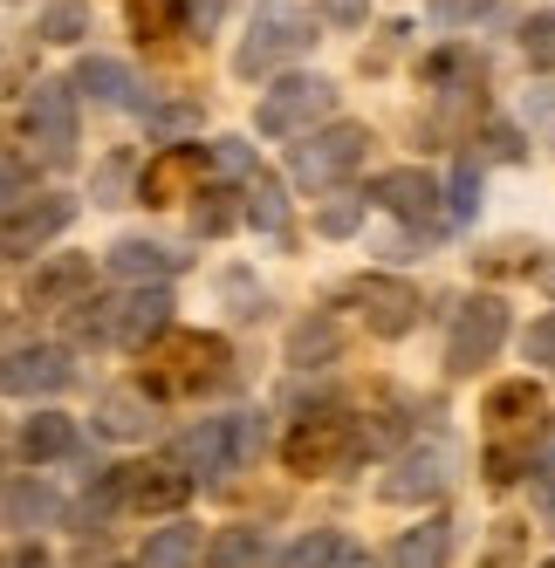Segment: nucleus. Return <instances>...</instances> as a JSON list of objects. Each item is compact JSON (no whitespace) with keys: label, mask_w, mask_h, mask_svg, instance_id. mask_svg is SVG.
I'll return each instance as SVG.
<instances>
[{"label":"nucleus","mask_w":555,"mask_h":568,"mask_svg":"<svg viewBox=\"0 0 555 568\" xmlns=\"http://www.w3.org/2000/svg\"><path fill=\"white\" fill-rule=\"evenodd\" d=\"M309 49H315V21H309L302 0H254V21H248V42H241V55H233V69L268 75L274 62L309 55Z\"/></svg>","instance_id":"obj_1"},{"label":"nucleus","mask_w":555,"mask_h":568,"mask_svg":"<svg viewBox=\"0 0 555 568\" xmlns=\"http://www.w3.org/2000/svg\"><path fill=\"white\" fill-rule=\"evenodd\" d=\"M172 329V295L165 288H138L124 302H90L83 315H75V336L90 343H117V349H144Z\"/></svg>","instance_id":"obj_2"},{"label":"nucleus","mask_w":555,"mask_h":568,"mask_svg":"<svg viewBox=\"0 0 555 568\" xmlns=\"http://www.w3.org/2000/svg\"><path fill=\"white\" fill-rule=\"evenodd\" d=\"M364 453H371V445H364V425H356V418H343V412L302 418V425L289 432V445H282L289 473H302V479H330V473H350V466L364 459Z\"/></svg>","instance_id":"obj_3"},{"label":"nucleus","mask_w":555,"mask_h":568,"mask_svg":"<svg viewBox=\"0 0 555 568\" xmlns=\"http://www.w3.org/2000/svg\"><path fill=\"white\" fill-rule=\"evenodd\" d=\"M151 363V371H144V384L151 390H206V384H220L226 377V343L220 336H192V329H165V336H158V349L144 356Z\"/></svg>","instance_id":"obj_4"},{"label":"nucleus","mask_w":555,"mask_h":568,"mask_svg":"<svg viewBox=\"0 0 555 568\" xmlns=\"http://www.w3.org/2000/svg\"><path fill=\"white\" fill-rule=\"evenodd\" d=\"M330 110H336V83H330V75H282L274 90H261L254 131L261 138H309Z\"/></svg>","instance_id":"obj_5"},{"label":"nucleus","mask_w":555,"mask_h":568,"mask_svg":"<svg viewBox=\"0 0 555 568\" xmlns=\"http://www.w3.org/2000/svg\"><path fill=\"white\" fill-rule=\"evenodd\" d=\"M254 453H261V412L206 418V425H192V432L179 438V459H185V466H200V479H226V473H241Z\"/></svg>","instance_id":"obj_6"},{"label":"nucleus","mask_w":555,"mask_h":568,"mask_svg":"<svg viewBox=\"0 0 555 568\" xmlns=\"http://www.w3.org/2000/svg\"><path fill=\"white\" fill-rule=\"evenodd\" d=\"M364 151H371V131L364 124H330V131H315L289 151V179L302 185H336L350 179L356 165H364Z\"/></svg>","instance_id":"obj_7"},{"label":"nucleus","mask_w":555,"mask_h":568,"mask_svg":"<svg viewBox=\"0 0 555 568\" xmlns=\"http://www.w3.org/2000/svg\"><path fill=\"white\" fill-rule=\"evenodd\" d=\"M507 343V302L501 295H473L460 315H453V336H446V371L453 377H473L481 363H494V349Z\"/></svg>","instance_id":"obj_8"},{"label":"nucleus","mask_w":555,"mask_h":568,"mask_svg":"<svg viewBox=\"0 0 555 568\" xmlns=\"http://www.w3.org/2000/svg\"><path fill=\"white\" fill-rule=\"evenodd\" d=\"M343 302L364 308V329L384 336V343L412 336V329H418V315H425V308H418V288H412V281H398V274H364V281H350Z\"/></svg>","instance_id":"obj_9"},{"label":"nucleus","mask_w":555,"mask_h":568,"mask_svg":"<svg viewBox=\"0 0 555 568\" xmlns=\"http://www.w3.org/2000/svg\"><path fill=\"white\" fill-rule=\"evenodd\" d=\"M28 144L42 165H69L75 158V90L69 83H34L28 97Z\"/></svg>","instance_id":"obj_10"},{"label":"nucleus","mask_w":555,"mask_h":568,"mask_svg":"<svg viewBox=\"0 0 555 568\" xmlns=\"http://www.w3.org/2000/svg\"><path fill=\"white\" fill-rule=\"evenodd\" d=\"M206 165H213L206 144H165L138 172V199H144V206H179V199H192V185L206 179Z\"/></svg>","instance_id":"obj_11"},{"label":"nucleus","mask_w":555,"mask_h":568,"mask_svg":"<svg viewBox=\"0 0 555 568\" xmlns=\"http://www.w3.org/2000/svg\"><path fill=\"white\" fill-rule=\"evenodd\" d=\"M371 199L384 213H398L405 226H418V233H432L446 220V199H440V185H432L418 165H398V172H384V179H371Z\"/></svg>","instance_id":"obj_12"},{"label":"nucleus","mask_w":555,"mask_h":568,"mask_svg":"<svg viewBox=\"0 0 555 568\" xmlns=\"http://www.w3.org/2000/svg\"><path fill=\"white\" fill-rule=\"evenodd\" d=\"M69 377H75V363L56 343H28L0 363V390L8 397H56V390H69Z\"/></svg>","instance_id":"obj_13"},{"label":"nucleus","mask_w":555,"mask_h":568,"mask_svg":"<svg viewBox=\"0 0 555 568\" xmlns=\"http://www.w3.org/2000/svg\"><path fill=\"white\" fill-rule=\"evenodd\" d=\"M453 486V453H440V445H425V453H405L398 473L384 479V500L391 507H418V500H440Z\"/></svg>","instance_id":"obj_14"},{"label":"nucleus","mask_w":555,"mask_h":568,"mask_svg":"<svg viewBox=\"0 0 555 568\" xmlns=\"http://www.w3.org/2000/svg\"><path fill=\"white\" fill-rule=\"evenodd\" d=\"M69 220H75V199H28V206L0 226V254H8V261L14 254H42Z\"/></svg>","instance_id":"obj_15"},{"label":"nucleus","mask_w":555,"mask_h":568,"mask_svg":"<svg viewBox=\"0 0 555 568\" xmlns=\"http://www.w3.org/2000/svg\"><path fill=\"white\" fill-rule=\"evenodd\" d=\"M90 295V261L83 254H56L28 274V308H75Z\"/></svg>","instance_id":"obj_16"},{"label":"nucleus","mask_w":555,"mask_h":568,"mask_svg":"<svg viewBox=\"0 0 555 568\" xmlns=\"http://www.w3.org/2000/svg\"><path fill=\"white\" fill-rule=\"evenodd\" d=\"M192 500V473H172V466H124V507L138 514H172Z\"/></svg>","instance_id":"obj_17"},{"label":"nucleus","mask_w":555,"mask_h":568,"mask_svg":"<svg viewBox=\"0 0 555 568\" xmlns=\"http://www.w3.org/2000/svg\"><path fill=\"white\" fill-rule=\"evenodd\" d=\"M69 90H83L90 103H110V110H144L138 75H131L124 62H110V55H83V62H75V83H69Z\"/></svg>","instance_id":"obj_18"},{"label":"nucleus","mask_w":555,"mask_h":568,"mask_svg":"<svg viewBox=\"0 0 555 568\" xmlns=\"http://www.w3.org/2000/svg\"><path fill=\"white\" fill-rule=\"evenodd\" d=\"M185 267V254L158 247V240H117L110 247V274L117 281H144V288H158V281H172Z\"/></svg>","instance_id":"obj_19"},{"label":"nucleus","mask_w":555,"mask_h":568,"mask_svg":"<svg viewBox=\"0 0 555 568\" xmlns=\"http://www.w3.org/2000/svg\"><path fill=\"white\" fill-rule=\"evenodd\" d=\"M391 561H398V568H446L453 561V520L446 514H425L418 527H405V535H398Z\"/></svg>","instance_id":"obj_20"},{"label":"nucleus","mask_w":555,"mask_h":568,"mask_svg":"<svg viewBox=\"0 0 555 568\" xmlns=\"http://www.w3.org/2000/svg\"><path fill=\"white\" fill-rule=\"evenodd\" d=\"M487 425L494 432H535L542 425V384H528V377H507V384H494L487 390Z\"/></svg>","instance_id":"obj_21"},{"label":"nucleus","mask_w":555,"mask_h":568,"mask_svg":"<svg viewBox=\"0 0 555 568\" xmlns=\"http://www.w3.org/2000/svg\"><path fill=\"white\" fill-rule=\"evenodd\" d=\"M62 453H75V425H69L62 412H42V418L21 425V459H28V466H49V459H62Z\"/></svg>","instance_id":"obj_22"},{"label":"nucleus","mask_w":555,"mask_h":568,"mask_svg":"<svg viewBox=\"0 0 555 568\" xmlns=\"http://www.w3.org/2000/svg\"><path fill=\"white\" fill-rule=\"evenodd\" d=\"M192 561H200V527H185V520L158 527L144 541V555H138V568H192Z\"/></svg>","instance_id":"obj_23"},{"label":"nucleus","mask_w":555,"mask_h":568,"mask_svg":"<svg viewBox=\"0 0 555 568\" xmlns=\"http://www.w3.org/2000/svg\"><path fill=\"white\" fill-rule=\"evenodd\" d=\"M248 220H254V233H289V199H282V179H268V172H254V179H248Z\"/></svg>","instance_id":"obj_24"},{"label":"nucleus","mask_w":555,"mask_h":568,"mask_svg":"<svg viewBox=\"0 0 555 568\" xmlns=\"http://www.w3.org/2000/svg\"><path fill=\"white\" fill-rule=\"evenodd\" d=\"M97 425H103L110 438H138V432H151V397H144V390H110Z\"/></svg>","instance_id":"obj_25"},{"label":"nucleus","mask_w":555,"mask_h":568,"mask_svg":"<svg viewBox=\"0 0 555 568\" xmlns=\"http://www.w3.org/2000/svg\"><path fill=\"white\" fill-rule=\"evenodd\" d=\"M261 561V527H220L206 541V568H254Z\"/></svg>","instance_id":"obj_26"},{"label":"nucleus","mask_w":555,"mask_h":568,"mask_svg":"<svg viewBox=\"0 0 555 568\" xmlns=\"http://www.w3.org/2000/svg\"><path fill=\"white\" fill-rule=\"evenodd\" d=\"M336 349H343V336H336V322H330V315L302 322V329L289 336V363H302V371H309V363H330Z\"/></svg>","instance_id":"obj_27"},{"label":"nucleus","mask_w":555,"mask_h":568,"mask_svg":"<svg viewBox=\"0 0 555 568\" xmlns=\"http://www.w3.org/2000/svg\"><path fill=\"white\" fill-rule=\"evenodd\" d=\"M124 14H131V28L144 42H165V34H179V21H185V0H124Z\"/></svg>","instance_id":"obj_28"},{"label":"nucleus","mask_w":555,"mask_h":568,"mask_svg":"<svg viewBox=\"0 0 555 568\" xmlns=\"http://www.w3.org/2000/svg\"><path fill=\"white\" fill-rule=\"evenodd\" d=\"M350 555V541L336 535V527H315V535H302L289 555H282V568H336Z\"/></svg>","instance_id":"obj_29"},{"label":"nucleus","mask_w":555,"mask_h":568,"mask_svg":"<svg viewBox=\"0 0 555 568\" xmlns=\"http://www.w3.org/2000/svg\"><path fill=\"white\" fill-rule=\"evenodd\" d=\"M56 514H62V500L49 494V486H34V479L8 494V520H14V527H42V520H56Z\"/></svg>","instance_id":"obj_30"},{"label":"nucleus","mask_w":555,"mask_h":568,"mask_svg":"<svg viewBox=\"0 0 555 568\" xmlns=\"http://www.w3.org/2000/svg\"><path fill=\"white\" fill-rule=\"evenodd\" d=\"M364 206H371V199H356V192H336L330 206H315V233H330V240H350L356 226H364Z\"/></svg>","instance_id":"obj_31"},{"label":"nucleus","mask_w":555,"mask_h":568,"mask_svg":"<svg viewBox=\"0 0 555 568\" xmlns=\"http://www.w3.org/2000/svg\"><path fill=\"white\" fill-rule=\"evenodd\" d=\"M446 213L466 226L473 213H481V165H473V158H460L453 165V192H446Z\"/></svg>","instance_id":"obj_32"},{"label":"nucleus","mask_w":555,"mask_h":568,"mask_svg":"<svg viewBox=\"0 0 555 568\" xmlns=\"http://www.w3.org/2000/svg\"><path fill=\"white\" fill-rule=\"evenodd\" d=\"M453 75H481V62H473L466 49H440V55L418 62V83H425V90H446Z\"/></svg>","instance_id":"obj_33"},{"label":"nucleus","mask_w":555,"mask_h":568,"mask_svg":"<svg viewBox=\"0 0 555 568\" xmlns=\"http://www.w3.org/2000/svg\"><path fill=\"white\" fill-rule=\"evenodd\" d=\"M522 55L535 69H555V8H542V14L522 21Z\"/></svg>","instance_id":"obj_34"},{"label":"nucleus","mask_w":555,"mask_h":568,"mask_svg":"<svg viewBox=\"0 0 555 568\" xmlns=\"http://www.w3.org/2000/svg\"><path fill=\"white\" fill-rule=\"evenodd\" d=\"M522 548H528V527L522 520H501L487 555H481V568H522Z\"/></svg>","instance_id":"obj_35"},{"label":"nucleus","mask_w":555,"mask_h":568,"mask_svg":"<svg viewBox=\"0 0 555 568\" xmlns=\"http://www.w3.org/2000/svg\"><path fill=\"white\" fill-rule=\"evenodd\" d=\"M83 0H56V8L42 14V42H75V34H83Z\"/></svg>","instance_id":"obj_36"},{"label":"nucleus","mask_w":555,"mask_h":568,"mask_svg":"<svg viewBox=\"0 0 555 568\" xmlns=\"http://www.w3.org/2000/svg\"><path fill=\"white\" fill-rule=\"evenodd\" d=\"M233 220H241L233 192H206V206H192V226H200V233H226Z\"/></svg>","instance_id":"obj_37"},{"label":"nucleus","mask_w":555,"mask_h":568,"mask_svg":"<svg viewBox=\"0 0 555 568\" xmlns=\"http://www.w3.org/2000/svg\"><path fill=\"white\" fill-rule=\"evenodd\" d=\"M481 14H494V0H432V21L440 28H473Z\"/></svg>","instance_id":"obj_38"},{"label":"nucleus","mask_w":555,"mask_h":568,"mask_svg":"<svg viewBox=\"0 0 555 568\" xmlns=\"http://www.w3.org/2000/svg\"><path fill=\"white\" fill-rule=\"evenodd\" d=\"M220 288H226V302H233V315H261V302H268V288H261V281H248L241 267H233V274L220 281Z\"/></svg>","instance_id":"obj_39"},{"label":"nucleus","mask_w":555,"mask_h":568,"mask_svg":"<svg viewBox=\"0 0 555 568\" xmlns=\"http://www.w3.org/2000/svg\"><path fill=\"white\" fill-rule=\"evenodd\" d=\"M213 151V165L220 172H233V179H254V151L241 144V138H220V144H206Z\"/></svg>","instance_id":"obj_40"},{"label":"nucleus","mask_w":555,"mask_h":568,"mask_svg":"<svg viewBox=\"0 0 555 568\" xmlns=\"http://www.w3.org/2000/svg\"><path fill=\"white\" fill-rule=\"evenodd\" d=\"M481 158H522V131H514V124H487L481 131ZM481 158H473V165H481Z\"/></svg>","instance_id":"obj_41"},{"label":"nucleus","mask_w":555,"mask_h":568,"mask_svg":"<svg viewBox=\"0 0 555 568\" xmlns=\"http://www.w3.org/2000/svg\"><path fill=\"white\" fill-rule=\"evenodd\" d=\"M522 349H528V363H555V308H548L542 322H528V336H522Z\"/></svg>","instance_id":"obj_42"},{"label":"nucleus","mask_w":555,"mask_h":568,"mask_svg":"<svg viewBox=\"0 0 555 568\" xmlns=\"http://www.w3.org/2000/svg\"><path fill=\"white\" fill-rule=\"evenodd\" d=\"M364 8H371V0H323V14L336 28H364Z\"/></svg>","instance_id":"obj_43"},{"label":"nucleus","mask_w":555,"mask_h":568,"mask_svg":"<svg viewBox=\"0 0 555 568\" xmlns=\"http://www.w3.org/2000/svg\"><path fill=\"white\" fill-rule=\"evenodd\" d=\"M0 568H56V561H49L42 548H34V541H28V548H8V555H0Z\"/></svg>","instance_id":"obj_44"},{"label":"nucleus","mask_w":555,"mask_h":568,"mask_svg":"<svg viewBox=\"0 0 555 568\" xmlns=\"http://www.w3.org/2000/svg\"><path fill=\"white\" fill-rule=\"evenodd\" d=\"M192 124H200V110H192V103H179V110H158V131H192Z\"/></svg>","instance_id":"obj_45"},{"label":"nucleus","mask_w":555,"mask_h":568,"mask_svg":"<svg viewBox=\"0 0 555 568\" xmlns=\"http://www.w3.org/2000/svg\"><path fill=\"white\" fill-rule=\"evenodd\" d=\"M185 14H200V28H206V21L220 14V0H185Z\"/></svg>","instance_id":"obj_46"},{"label":"nucleus","mask_w":555,"mask_h":568,"mask_svg":"<svg viewBox=\"0 0 555 568\" xmlns=\"http://www.w3.org/2000/svg\"><path fill=\"white\" fill-rule=\"evenodd\" d=\"M548 535H555V486H548Z\"/></svg>","instance_id":"obj_47"},{"label":"nucleus","mask_w":555,"mask_h":568,"mask_svg":"<svg viewBox=\"0 0 555 568\" xmlns=\"http://www.w3.org/2000/svg\"><path fill=\"white\" fill-rule=\"evenodd\" d=\"M110 568H138V561H110Z\"/></svg>","instance_id":"obj_48"},{"label":"nucleus","mask_w":555,"mask_h":568,"mask_svg":"<svg viewBox=\"0 0 555 568\" xmlns=\"http://www.w3.org/2000/svg\"><path fill=\"white\" fill-rule=\"evenodd\" d=\"M542 568H555V561H542Z\"/></svg>","instance_id":"obj_49"}]
</instances>
